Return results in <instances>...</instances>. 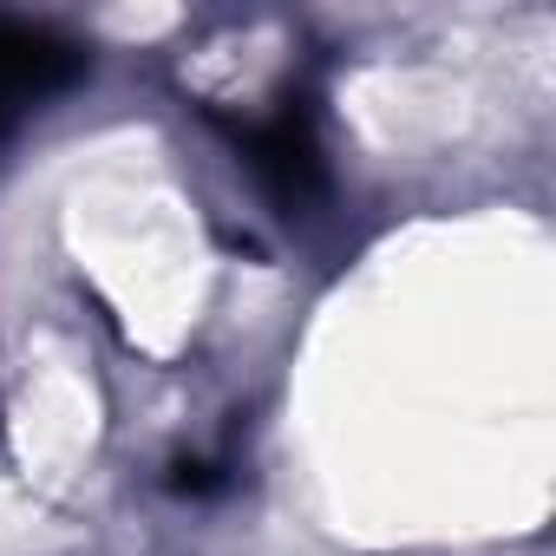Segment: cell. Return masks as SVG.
<instances>
[{
  "label": "cell",
  "mask_w": 556,
  "mask_h": 556,
  "mask_svg": "<svg viewBox=\"0 0 556 556\" xmlns=\"http://www.w3.org/2000/svg\"><path fill=\"white\" fill-rule=\"evenodd\" d=\"M86 73V53L47 27L27 21H0V131L40 112L53 92H66Z\"/></svg>",
  "instance_id": "obj_2"
},
{
  "label": "cell",
  "mask_w": 556,
  "mask_h": 556,
  "mask_svg": "<svg viewBox=\"0 0 556 556\" xmlns=\"http://www.w3.org/2000/svg\"><path fill=\"white\" fill-rule=\"evenodd\" d=\"M242 157H249V170L262 177V190H268L275 203H289V210H308V203H321V190H328L321 138H315V125H308V112H302L295 99H289L282 112H268L262 125L242 131Z\"/></svg>",
  "instance_id": "obj_1"
}]
</instances>
